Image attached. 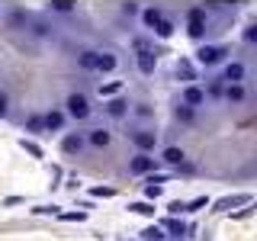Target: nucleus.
<instances>
[{"instance_id": "a878e982", "label": "nucleus", "mask_w": 257, "mask_h": 241, "mask_svg": "<svg viewBox=\"0 0 257 241\" xmlns=\"http://www.w3.org/2000/svg\"><path fill=\"white\" fill-rule=\"evenodd\" d=\"M26 132H42V116H29L26 119Z\"/></svg>"}, {"instance_id": "20e7f679", "label": "nucleus", "mask_w": 257, "mask_h": 241, "mask_svg": "<svg viewBox=\"0 0 257 241\" xmlns=\"http://www.w3.org/2000/svg\"><path fill=\"white\" fill-rule=\"evenodd\" d=\"M155 164H158V161L155 158H151V155H142V151H139V155H132V158H128V174H151V171H155Z\"/></svg>"}, {"instance_id": "a211bd4d", "label": "nucleus", "mask_w": 257, "mask_h": 241, "mask_svg": "<svg viewBox=\"0 0 257 241\" xmlns=\"http://www.w3.org/2000/svg\"><path fill=\"white\" fill-rule=\"evenodd\" d=\"M161 20H164V13H161L158 7H145V10H142V23H145L148 29H155Z\"/></svg>"}, {"instance_id": "dca6fc26", "label": "nucleus", "mask_w": 257, "mask_h": 241, "mask_svg": "<svg viewBox=\"0 0 257 241\" xmlns=\"http://www.w3.org/2000/svg\"><path fill=\"white\" fill-rule=\"evenodd\" d=\"M222 96H225V100H228V103H244L247 90H244V84H225Z\"/></svg>"}, {"instance_id": "1a4fd4ad", "label": "nucleus", "mask_w": 257, "mask_h": 241, "mask_svg": "<svg viewBox=\"0 0 257 241\" xmlns=\"http://www.w3.org/2000/svg\"><path fill=\"white\" fill-rule=\"evenodd\" d=\"M84 135H77V132H71V135H64L61 139V151L64 155H80V151H84Z\"/></svg>"}, {"instance_id": "7ed1b4c3", "label": "nucleus", "mask_w": 257, "mask_h": 241, "mask_svg": "<svg viewBox=\"0 0 257 241\" xmlns=\"http://www.w3.org/2000/svg\"><path fill=\"white\" fill-rule=\"evenodd\" d=\"M132 142H135V148H139L142 155H148V151L158 148V132H151V129H135Z\"/></svg>"}, {"instance_id": "4468645a", "label": "nucleus", "mask_w": 257, "mask_h": 241, "mask_svg": "<svg viewBox=\"0 0 257 241\" xmlns=\"http://www.w3.org/2000/svg\"><path fill=\"white\" fill-rule=\"evenodd\" d=\"M183 148H177V145H167L164 151H161V161H164V164H171V167H180L183 164Z\"/></svg>"}, {"instance_id": "6ab92c4d", "label": "nucleus", "mask_w": 257, "mask_h": 241, "mask_svg": "<svg viewBox=\"0 0 257 241\" xmlns=\"http://www.w3.org/2000/svg\"><path fill=\"white\" fill-rule=\"evenodd\" d=\"M77 64L84 71H96V48H84V52L77 55Z\"/></svg>"}, {"instance_id": "2f4dec72", "label": "nucleus", "mask_w": 257, "mask_h": 241, "mask_svg": "<svg viewBox=\"0 0 257 241\" xmlns=\"http://www.w3.org/2000/svg\"><path fill=\"white\" fill-rule=\"evenodd\" d=\"M199 206H206V196H199V199H193V203L190 206H183V209H190V212H196V209Z\"/></svg>"}, {"instance_id": "bb28decb", "label": "nucleus", "mask_w": 257, "mask_h": 241, "mask_svg": "<svg viewBox=\"0 0 257 241\" xmlns=\"http://www.w3.org/2000/svg\"><path fill=\"white\" fill-rule=\"evenodd\" d=\"M161 196V183H148L145 187V199H158Z\"/></svg>"}, {"instance_id": "aec40b11", "label": "nucleus", "mask_w": 257, "mask_h": 241, "mask_svg": "<svg viewBox=\"0 0 257 241\" xmlns=\"http://www.w3.org/2000/svg\"><path fill=\"white\" fill-rule=\"evenodd\" d=\"M161 228H164V231H171V235H174V241H180L183 235H187V225H183L180 219H167L164 225H161Z\"/></svg>"}, {"instance_id": "0eeeda50", "label": "nucleus", "mask_w": 257, "mask_h": 241, "mask_svg": "<svg viewBox=\"0 0 257 241\" xmlns=\"http://www.w3.org/2000/svg\"><path fill=\"white\" fill-rule=\"evenodd\" d=\"M203 103H206V93H203V87H196V84L183 87V106H190V109H199Z\"/></svg>"}, {"instance_id": "c756f323", "label": "nucleus", "mask_w": 257, "mask_h": 241, "mask_svg": "<svg viewBox=\"0 0 257 241\" xmlns=\"http://www.w3.org/2000/svg\"><path fill=\"white\" fill-rule=\"evenodd\" d=\"M206 96H222V84L215 80V84H209V90H203Z\"/></svg>"}, {"instance_id": "c9c22d12", "label": "nucleus", "mask_w": 257, "mask_h": 241, "mask_svg": "<svg viewBox=\"0 0 257 241\" xmlns=\"http://www.w3.org/2000/svg\"><path fill=\"white\" fill-rule=\"evenodd\" d=\"M32 32H36V36H48V26H45V23H36V29H32Z\"/></svg>"}, {"instance_id": "39448f33", "label": "nucleus", "mask_w": 257, "mask_h": 241, "mask_svg": "<svg viewBox=\"0 0 257 241\" xmlns=\"http://www.w3.org/2000/svg\"><path fill=\"white\" fill-rule=\"evenodd\" d=\"M222 55H225V48L222 45H203L196 52V61L199 64H206V68H212V64H219L222 61Z\"/></svg>"}, {"instance_id": "c85d7f7f", "label": "nucleus", "mask_w": 257, "mask_h": 241, "mask_svg": "<svg viewBox=\"0 0 257 241\" xmlns=\"http://www.w3.org/2000/svg\"><path fill=\"white\" fill-rule=\"evenodd\" d=\"M151 112H155V109H151V106H148V103H135V116H142V119H148V116H151Z\"/></svg>"}, {"instance_id": "ddd939ff", "label": "nucleus", "mask_w": 257, "mask_h": 241, "mask_svg": "<svg viewBox=\"0 0 257 241\" xmlns=\"http://www.w3.org/2000/svg\"><path fill=\"white\" fill-rule=\"evenodd\" d=\"M247 203H251V196H247V193H241V196H225V199H219L215 209H219V212H231L235 206H247Z\"/></svg>"}, {"instance_id": "423d86ee", "label": "nucleus", "mask_w": 257, "mask_h": 241, "mask_svg": "<svg viewBox=\"0 0 257 241\" xmlns=\"http://www.w3.org/2000/svg\"><path fill=\"white\" fill-rule=\"evenodd\" d=\"M244 74H247V68L241 61H228L222 68V80L225 84H241V80H244Z\"/></svg>"}, {"instance_id": "412c9836", "label": "nucleus", "mask_w": 257, "mask_h": 241, "mask_svg": "<svg viewBox=\"0 0 257 241\" xmlns=\"http://www.w3.org/2000/svg\"><path fill=\"white\" fill-rule=\"evenodd\" d=\"M167 235H164V228L161 225H148V228L142 231V241H164Z\"/></svg>"}, {"instance_id": "b1692460", "label": "nucleus", "mask_w": 257, "mask_h": 241, "mask_svg": "<svg viewBox=\"0 0 257 241\" xmlns=\"http://www.w3.org/2000/svg\"><path fill=\"white\" fill-rule=\"evenodd\" d=\"M193 112H196V109H190V106H183V103H180V106L174 109V116L180 119V123H193Z\"/></svg>"}, {"instance_id": "f257e3e1", "label": "nucleus", "mask_w": 257, "mask_h": 241, "mask_svg": "<svg viewBox=\"0 0 257 241\" xmlns=\"http://www.w3.org/2000/svg\"><path fill=\"white\" fill-rule=\"evenodd\" d=\"M90 96L87 93H68V100H64V116H71V119H77V123H84V119H90Z\"/></svg>"}, {"instance_id": "7c9ffc66", "label": "nucleus", "mask_w": 257, "mask_h": 241, "mask_svg": "<svg viewBox=\"0 0 257 241\" xmlns=\"http://www.w3.org/2000/svg\"><path fill=\"white\" fill-rule=\"evenodd\" d=\"M23 148L29 151V155H36V158H42V148H39V145H32V142H23Z\"/></svg>"}, {"instance_id": "cd10ccee", "label": "nucleus", "mask_w": 257, "mask_h": 241, "mask_svg": "<svg viewBox=\"0 0 257 241\" xmlns=\"http://www.w3.org/2000/svg\"><path fill=\"white\" fill-rule=\"evenodd\" d=\"M119 87H122L119 80H112V84H106V87L100 84V93H103V96H112V93H119Z\"/></svg>"}, {"instance_id": "f3484780", "label": "nucleus", "mask_w": 257, "mask_h": 241, "mask_svg": "<svg viewBox=\"0 0 257 241\" xmlns=\"http://www.w3.org/2000/svg\"><path fill=\"white\" fill-rule=\"evenodd\" d=\"M106 112L112 119H122L125 112H128V100H122V96H112V100L106 103Z\"/></svg>"}, {"instance_id": "9b49d317", "label": "nucleus", "mask_w": 257, "mask_h": 241, "mask_svg": "<svg viewBox=\"0 0 257 241\" xmlns=\"http://www.w3.org/2000/svg\"><path fill=\"white\" fill-rule=\"evenodd\" d=\"M84 142H90L93 148H106V145L112 142V132H109V129H90Z\"/></svg>"}, {"instance_id": "473e14b6", "label": "nucleus", "mask_w": 257, "mask_h": 241, "mask_svg": "<svg viewBox=\"0 0 257 241\" xmlns=\"http://www.w3.org/2000/svg\"><path fill=\"white\" fill-rule=\"evenodd\" d=\"M254 39H257V26H247L244 29V42H254Z\"/></svg>"}, {"instance_id": "f8f14e48", "label": "nucleus", "mask_w": 257, "mask_h": 241, "mask_svg": "<svg viewBox=\"0 0 257 241\" xmlns=\"http://www.w3.org/2000/svg\"><path fill=\"white\" fill-rule=\"evenodd\" d=\"M135 64H139V71L142 74H155V68H158V55L151 52H139V58H135Z\"/></svg>"}, {"instance_id": "2eb2a0df", "label": "nucleus", "mask_w": 257, "mask_h": 241, "mask_svg": "<svg viewBox=\"0 0 257 241\" xmlns=\"http://www.w3.org/2000/svg\"><path fill=\"white\" fill-rule=\"evenodd\" d=\"M177 77L183 80V84H193V80H196V68H193V61H187V58H180L177 61Z\"/></svg>"}, {"instance_id": "5701e85b", "label": "nucleus", "mask_w": 257, "mask_h": 241, "mask_svg": "<svg viewBox=\"0 0 257 241\" xmlns=\"http://www.w3.org/2000/svg\"><path fill=\"white\" fill-rule=\"evenodd\" d=\"M155 32H158L161 39H171V36H174V23H171V20H161L158 26H155Z\"/></svg>"}, {"instance_id": "72a5a7b5", "label": "nucleus", "mask_w": 257, "mask_h": 241, "mask_svg": "<svg viewBox=\"0 0 257 241\" xmlns=\"http://www.w3.org/2000/svg\"><path fill=\"white\" fill-rule=\"evenodd\" d=\"M7 109H10V103H7V93H0V119L7 116Z\"/></svg>"}, {"instance_id": "9d476101", "label": "nucleus", "mask_w": 257, "mask_h": 241, "mask_svg": "<svg viewBox=\"0 0 257 241\" xmlns=\"http://www.w3.org/2000/svg\"><path fill=\"white\" fill-rule=\"evenodd\" d=\"M119 68V58L112 52H96V71L100 74H109V71H116Z\"/></svg>"}, {"instance_id": "393cba45", "label": "nucleus", "mask_w": 257, "mask_h": 241, "mask_svg": "<svg viewBox=\"0 0 257 241\" xmlns=\"http://www.w3.org/2000/svg\"><path fill=\"white\" fill-rule=\"evenodd\" d=\"M128 209H132L135 215H155V206H151V203H132Z\"/></svg>"}, {"instance_id": "6e6552de", "label": "nucleus", "mask_w": 257, "mask_h": 241, "mask_svg": "<svg viewBox=\"0 0 257 241\" xmlns=\"http://www.w3.org/2000/svg\"><path fill=\"white\" fill-rule=\"evenodd\" d=\"M64 119H68V116H64L61 109L45 112V116H42V132H61V129H64Z\"/></svg>"}, {"instance_id": "f704fd0d", "label": "nucleus", "mask_w": 257, "mask_h": 241, "mask_svg": "<svg viewBox=\"0 0 257 241\" xmlns=\"http://www.w3.org/2000/svg\"><path fill=\"white\" fill-rule=\"evenodd\" d=\"M122 13L125 16H135V13H139V7H135V4H122Z\"/></svg>"}, {"instance_id": "f03ea898", "label": "nucleus", "mask_w": 257, "mask_h": 241, "mask_svg": "<svg viewBox=\"0 0 257 241\" xmlns=\"http://www.w3.org/2000/svg\"><path fill=\"white\" fill-rule=\"evenodd\" d=\"M187 32H190V39H203L206 36V10H203V7H193V10H190Z\"/></svg>"}, {"instance_id": "4be33fe9", "label": "nucleus", "mask_w": 257, "mask_h": 241, "mask_svg": "<svg viewBox=\"0 0 257 241\" xmlns=\"http://www.w3.org/2000/svg\"><path fill=\"white\" fill-rule=\"evenodd\" d=\"M48 10L52 13H74V0H52Z\"/></svg>"}]
</instances>
